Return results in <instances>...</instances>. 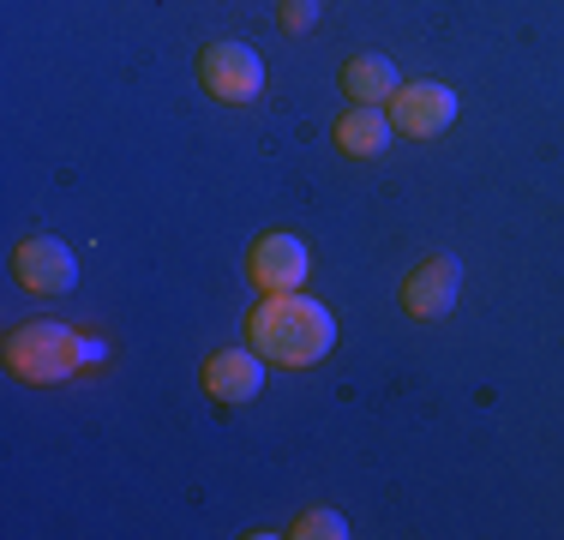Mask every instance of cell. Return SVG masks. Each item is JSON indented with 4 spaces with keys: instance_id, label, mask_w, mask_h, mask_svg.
Listing matches in <instances>:
<instances>
[{
    "instance_id": "cell-1",
    "label": "cell",
    "mask_w": 564,
    "mask_h": 540,
    "mask_svg": "<svg viewBox=\"0 0 564 540\" xmlns=\"http://www.w3.org/2000/svg\"><path fill=\"white\" fill-rule=\"evenodd\" d=\"M247 343L282 372L318 367V360L337 348V313L306 289L264 294V301L252 306V318H247Z\"/></svg>"
},
{
    "instance_id": "cell-2",
    "label": "cell",
    "mask_w": 564,
    "mask_h": 540,
    "mask_svg": "<svg viewBox=\"0 0 564 540\" xmlns=\"http://www.w3.org/2000/svg\"><path fill=\"white\" fill-rule=\"evenodd\" d=\"M0 360H7V372L24 378V385H66V378L85 372L90 343H85V331H73V324H61V318H36V324H19V331L7 336Z\"/></svg>"
},
{
    "instance_id": "cell-3",
    "label": "cell",
    "mask_w": 564,
    "mask_h": 540,
    "mask_svg": "<svg viewBox=\"0 0 564 540\" xmlns=\"http://www.w3.org/2000/svg\"><path fill=\"white\" fill-rule=\"evenodd\" d=\"M198 85L217 102H252L264 90V61L252 43H235V36H217L198 54Z\"/></svg>"
},
{
    "instance_id": "cell-4",
    "label": "cell",
    "mask_w": 564,
    "mask_h": 540,
    "mask_svg": "<svg viewBox=\"0 0 564 540\" xmlns=\"http://www.w3.org/2000/svg\"><path fill=\"white\" fill-rule=\"evenodd\" d=\"M247 277H252V289H264V294L306 289V277H313V252H306L301 235H289V228H271V235L252 240Z\"/></svg>"
},
{
    "instance_id": "cell-5",
    "label": "cell",
    "mask_w": 564,
    "mask_h": 540,
    "mask_svg": "<svg viewBox=\"0 0 564 540\" xmlns=\"http://www.w3.org/2000/svg\"><path fill=\"white\" fill-rule=\"evenodd\" d=\"M391 127L402 132V139H438V132L456 127V90L438 85V78H414V85H402L391 102Z\"/></svg>"
},
{
    "instance_id": "cell-6",
    "label": "cell",
    "mask_w": 564,
    "mask_h": 540,
    "mask_svg": "<svg viewBox=\"0 0 564 540\" xmlns=\"http://www.w3.org/2000/svg\"><path fill=\"white\" fill-rule=\"evenodd\" d=\"M12 277L24 294H66L78 282V252L55 235H24L12 247Z\"/></svg>"
},
{
    "instance_id": "cell-7",
    "label": "cell",
    "mask_w": 564,
    "mask_h": 540,
    "mask_svg": "<svg viewBox=\"0 0 564 540\" xmlns=\"http://www.w3.org/2000/svg\"><path fill=\"white\" fill-rule=\"evenodd\" d=\"M456 294H463V259L433 252V259H421L409 277H402V313L433 324V318H445L456 306Z\"/></svg>"
},
{
    "instance_id": "cell-8",
    "label": "cell",
    "mask_w": 564,
    "mask_h": 540,
    "mask_svg": "<svg viewBox=\"0 0 564 540\" xmlns=\"http://www.w3.org/2000/svg\"><path fill=\"white\" fill-rule=\"evenodd\" d=\"M264 372H271V360L252 343H235V348H217V355L205 360V390H210V402L240 409V402H252L264 390Z\"/></svg>"
},
{
    "instance_id": "cell-9",
    "label": "cell",
    "mask_w": 564,
    "mask_h": 540,
    "mask_svg": "<svg viewBox=\"0 0 564 540\" xmlns=\"http://www.w3.org/2000/svg\"><path fill=\"white\" fill-rule=\"evenodd\" d=\"M391 139H397L391 108H372V102H348V108H343V120H337V151H343V156L372 162V156L391 151Z\"/></svg>"
},
{
    "instance_id": "cell-10",
    "label": "cell",
    "mask_w": 564,
    "mask_h": 540,
    "mask_svg": "<svg viewBox=\"0 0 564 540\" xmlns=\"http://www.w3.org/2000/svg\"><path fill=\"white\" fill-rule=\"evenodd\" d=\"M397 90H402V73L391 54H355V61H343V97L384 108Z\"/></svg>"
},
{
    "instance_id": "cell-11",
    "label": "cell",
    "mask_w": 564,
    "mask_h": 540,
    "mask_svg": "<svg viewBox=\"0 0 564 540\" xmlns=\"http://www.w3.org/2000/svg\"><path fill=\"white\" fill-rule=\"evenodd\" d=\"M294 540H348V517L343 510H301V517L289 522Z\"/></svg>"
},
{
    "instance_id": "cell-12",
    "label": "cell",
    "mask_w": 564,
    "mask_h": 540,
    "mask_svg": "<svg viewBox=\"0 0 564 540\" xmlns=\"http://www.w3.org/2000/svg\"><path fill=\"white\" fill-rule=\"evenodd\" d=\"M318 12H325V0H282V31L289 36H306L318 24Z\"/></svg>"
}]
</instances>
